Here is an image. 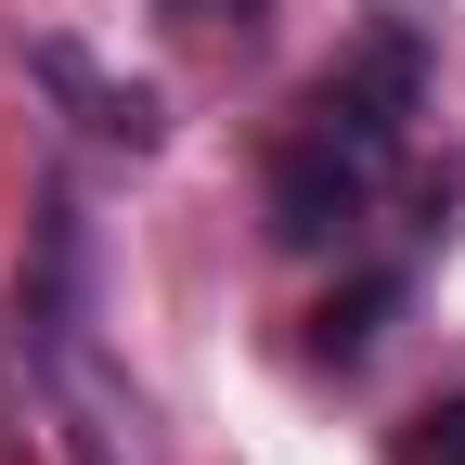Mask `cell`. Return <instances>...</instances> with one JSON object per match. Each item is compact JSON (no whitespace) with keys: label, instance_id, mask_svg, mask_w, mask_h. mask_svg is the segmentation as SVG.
<instances>
[{"label":"cell","instance_id":"obj_1","mask_svg":"<svg viewBox=\"0 0 465 465\" xmlns=\"http://www.w3.org/2000/svg\"><path fill=\"white\" fill-rule=\"evenodd\" d=\"M375 168H388V130H362L349 104L311 91V116L272 155V232H284V246H349L362 207H375Z\"/></svg>","mask_w":465,"mask_h":465},{"label":"cell","instance_id":"obj_2","mask_svg":"<svg viewBox=\"0 0 465 465\" xmlns=\"http://www.w3.org/2000/svg\"><path fill=\"white\" fill-rule=\"evenodd\" d=\"M39 78H52V91H78V104H91V130H116V143H155V104H143V91H104L78 52H39Z\"/></svg>","mask_w":465,"mask_h":465},{"label":"cell","instance_id":"obj_3","mask_svg":"<svg viewBox=\"0 0 465 465\" xmlns=\"http://www.w3.org/2000/svg\"><path fill=\"white\" fill-rule=\"evenodd\" d=\"M401 465H465V401H427L414 440H401Z\"/></svg>","mask_w":465,"mask_h":465}]
</instances>
